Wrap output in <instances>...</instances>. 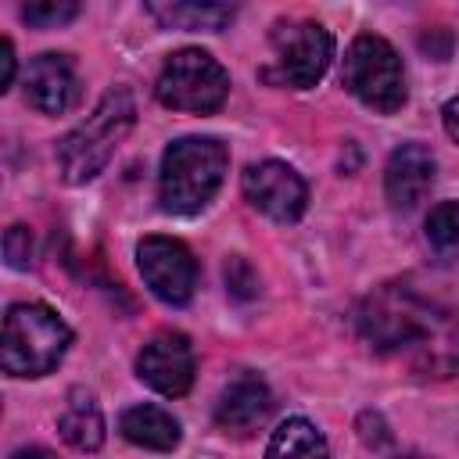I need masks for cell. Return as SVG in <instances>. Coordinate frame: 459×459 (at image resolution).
<instances>
[{
    "label": "cell",
    "mask_w": 459,
    "mask_h": 459,
    "mask_svg": "<svg viewBox=\"0 0 459 459\" xmlns=\"http://www.w3.org/2000/svg\"><path fill=\"white\" fill-rule=\"evenodd\" d=\"M273 409V394L258 377H237L233 384L222 387L219 402H215V423L222 430H251L255 423H262Z\"/></svg>",
    "instance_id": "cell-14"
},
{
    "label": "cell",
    "mask_w": 459,
    "mask_h": 459,
    "mask_svg": "<svg viewBox=\"0 0 459 459\" xmlns=\"http://www.w3.org/2000/svg\"><path fill=\"white\" fill-rule=\"evenodd\" d=\"M68 344L72 330L54 308L39 301H18L4 316L0 366L11 377H43L65 359Z\"/></svg>",
    "instance_id": "cell-4"
},
{
    "label": "cell",
    "mask_w": 459,
    "mask_h": 459,
    "mask_svg": "<svg viewBox=\"0 0 459 459\" xmlns=\"http://www.w3.org/2000/svg\"><path fill=\"white\" fill-rule=\"evenodd\" d=\"M118 430L126 441L140 445V448H154V452H169L179 445V423L158 409V405H133L122 412Z\"/></svg>",
    "instance_id": "cell-16"
},
{
    "label": "cell",
    "mask_w": 459,
    "mask_h": 459,
    "mask_svg": "<svg viewBox=\"0 0 459 459\" xmlns=\"http://www.w3.org/2000/svg\"><path fill=\"white\" fill-rule=\"evenodd\" d=\"M427 240L437 251H452L459 244V201H441L427 215Z\"/></svg>",
    "instance_id": "cell-18"
},
{
    "label": "cell",
    "mask_w": 459,
    "mask_h": 459,
    "mask_svg": "<svg viewBox=\"0 0 459 459\" xmlns=\"http://www.w3.org/2000/svg\"><path fill=\"white\" fill-rule=\"evenodd\" d=\"M161 29L179 32H219L233 22L237 0H143Z\"/></svg>",
    "instance_id": "cell-13"
},
{
    "label": "cell",
    "mask_w": 459,
    "mask_h": 459,
    "mask_svg": "<svg viewBox=\"0 0 459 459\" xmlns=\"http://www.w3.org/2000/svg\"><path fill=\"white\" fill-rule=\"evenodd\" d=\"M11 82H14V43L4 39V47H0V90H11Z\"/></svg>",
    "instance_id": "cell-22"
},
{
    "label": "cell",
    "mask_w": 459,
    "mask_h": 459,
    "mask_svg": "<svg viewBox=\"0 0 459 459\" xmlns=\"http://www.w3.org/2000/svg\"><path fill=\"white\" fill-rule=\"evenodd\" d=\"M136 377L165 398H179L194 384V348L183 333H154L136 355Z\"/></svg>",
    "instance_id": "cell-10"
},
{
    "label": "cell",
    "mask_w": 459,
    "mask_h": 459,
    "mask_svg": "<svg viewBox=\"0 0 459 459\" xmlns=\"http://www.w3.org/2000/svg\"><path fill=\"white\" fill-rule=\"evenodd\" d=\"M136 122V104L126 86H115L100 97V104L57 143V165L68 183H90L126 140Z\"/></svg>",
    "instance_id": "cell-3"
},
{
    "label": "cell",
    "mask_w": 459,
    "mask_h": 459,
    "mask_svg": "<svg viewBox=\"0 0 459 459\" xmlns=\"http://www.w3.org/2000/svg\"><path fill=\"white\" fill-rule=\"evenodd\" d=\"M434 183V158L420 143H402L391 151L384 165V194L394 212H409L423 201V194Z\"/></svg>",
    "instance_id": "cell-12"
},
{
    "label": "cell",
    "mask_w": 459,
    "mask_h": 459,
    "mask_svg": "<svg viewBox=\"0 0 459 459\" xmlns=\"http://www.w3.org/2000/svg\"><path fill=\"white\" fill-rule=\"evenodd\" d=\"M441 118H445V133H448V136L459 143V97H452V100L445 104Z\"/></svg>",
    "instance_id": "cell-23"
},
{
    "label": "cell",
    "mask_w": 459,
    "mask_h": 459,
    "mask_svg": "<svg viewBox=\"0 0 459 459\" xmlns=\"http://www.w3.org/2000/svg\"><path fill=\"white\" fill-rule=\"evenodd\" d=\"M230 154L215 136H183L165 147L161 176H158V201L169 215H194L201 212L215 190L222 186Z\"/></svg>",
    "instance_id": "cell-2"
},
{
    "label": "cell",
    "mask_w": 459,
    "mask_h": 459,
    "mask_svg": "<svg viewBox=\"0 0 459 459\" xmlns=\"http://www.w3.org/2000/svg\"><path fill=\"white\" fill-rule=\"evenodd\" d=\"M79 97V75L68 54H39L25 72V100L43 115H65Z\"/></svg>",
    "instance_id": "cell-11"
},
{
    "label": "cell",
    "mask_w": 459,
    "mask_h": 459,
    "mask_svg": "<svg viewBox=\"0 0 459 459\" xmlns=\"http://www.w3.org/2000/svg\"><path fill=\"white\" fill-rule=\"evenodd\" d=\"M273 50H276V61L262 75L269 82H276V86L308 90L330 68L333 36L319 22H308V18H301V22H276Z\"/></svg>",
    "instance_id": "cell-7"
},
{
    "label": "cell",
    "mask_w": 459,
    "mask_h": 459,
    "mask_svg": "<svg viewBox=\"0 0 459 459\" xmlns=\"http://www.w3.org/2000/svg\"><path fill=\"white\" fill-rule=\"evenodd\" d=\"M226 283H230V290H233L237 298H251V294L258 290V280H255V273L247 269L244 258H230V262H226Z\"/></svg>",
    "instance_id": "cell-21"
},
{
    "label": "cell",
    "mask_w": 459,
    "mask_h": 459,
    "mask_svg": "<svg viewBox=\"0 0 459 459\" xmlns=\"http://www.w3.org/2000/svg\"><path fill=\"white\" fill-rule=\"evenodd\" d=\"M341 79L355 100H362L366 108H373L380 115H394L405 104L402 57L394 54V47L384 36H373V32L355 36L344 54Z\"/></svg>",
    "instance_id": "cell-5"
},
{
    "label": "cell",
    "mask_w": 459,
    "mask_h": 459,
    "mask_svg": "<svg viewBox=\"0 0 459 459\" xmlns=\"http://www.w3.org/2000/svg\"><path fill=\"white\" fill-rule=\"evenodd\" d=\"M362 337L387 355H405L427 377L459 373V323L405 283H387L359 308Z\"/></svg>",
    "instance_id": "cell-1"
},
{
    "label": "cell",
    "mask_w": 459,
    "mask_h": 459,
    "mask_svg": "<svg viewBox=\"0 0 459 459\" xmlns=\"http://www.w3.org/2000/svg\"><path fill=\"white\" fill-rule=\"evenodd\" d=\"M154 93L172 111L212 115L222 108V100L230 93V75L208 50L186 47L165 61V68L154 82Z\"/></svg>",
    "instance_id": "cell-6"
},
{
    "label": "cell",
    "mask_w": 459,
    "mask_h": 459,
    "mask_svg": "<svg viewBox=\"0 0 459 459\" xmlns=\"http://www.w3.org/2000/svg\"><path fill=\"white\" fill-rule=\"evenodd\" d=\"M57 430L79 452H97L104 445V416L90 391H82V387L68 391V402L57 416Z\"/></svg>",
    "instance_id": "cell-15"
},
{
    "label": "cell",
    "mask_w": 459,
    "mask_h": 459,
    "mask_svg": "<svg viewBox=\"0 0 459 459\" xmlns=\"http://www.w3.org/2000/svg\"><path fill=\"white\" fill-rule=\"evenodd\" d=\"M4 255H7V265L11 269H29L32 265V233H29V226L14 222L4 233Z\"/></svg>",
    "instance_id": "cell-20"
},
{
    "label": "cell",
    "mask_w": 459,
    "mask_h": 459,
    "mask_svg": "<svg viewBox=\"0 0 459 459\" xmlns=\"http://www.w3.org/2000/svg\"><path fill=\"white\" fill-rule=\"evenodd\" d=\"M244 197L273 222H298L308 204V186L287 161L269 158L244 169Z\"/></svg>",
    "instance_id": "cell-9"
},
{
    "label": "cell",
    "mask_w": 459,
    "mask_h": 459,
    "mask_svg": "<svg viewBox=\"0 0 459 459\" xmlns=\"http://www.w3.org/2000/svg\"><path fill=\"white\" fill-rule=\"evenodd\" d=\"M79 14V0H22V18L32 29H54Z\"/></svg>",
    "instance_id": "cell-19"
},
{
    "label": "cell",
    "mask_w": 459,
    "mask_h": 459,
    "mask_svg": "<svg viewBox=\"0 0 459 459\" xmlns=\"http://www.w3.org/2000/svg\"><path fill=\"white\" fill-rule=\"evenodd\" d=\"M265 452L269 455H326V441L308 420L294 416L273 430V441L265 445Z\"/></svg>",
    "instance_id": "cell-17"
},
{
    "label": "cell",
    "mask_w": 459,
    "mask_h": 459,
    "mask_svg": "<svg viewBox=\"0 0 459 459\" xmlns=\"http://www.w3.org/2000/svg\"><path fill=\"white\" fill-rule=\"evenodd\" d=\"M136 269L154 298L165 305H186L197 287V262L186 244L176 237H143L136 244Z\"/></svg>",
    "instance_id": "cell-8"
}]
</instances>
